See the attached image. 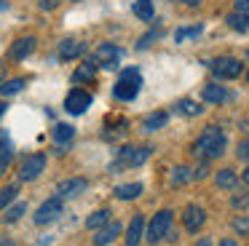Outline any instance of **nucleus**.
<instances>
[{
	"instance_id": "32",
	"label": "nucleus",
	"mask_w": 249,
	"mask_h": 246,
	"mask_svg": "<svg viewBox=\"0 0 249 246\" xmlns=\"http://www.w3.org/2000/svg\"><path fill=\"white\" fill-rule=\"evenodd\" d=\"M233 230L238 235H249V217H236L233 219Z\"/></svg>"
},
{
	"instance_id": "10",
	"label": "nucleus",
	"mask_w": 249,
	"mask_h": 246,
	"mask_svg": "<svg viewBox=\"0 0 249 246\" xmlns=\"http://www.w3.org/2000/svg\"><path fill=\"white\" fill-rule=\"evenodd\" d=\"M118 235H121V222L110 219L107 225H102V228L97 230V235H94V246H107V244H113Z\"/></svg>"
},
{
	"instance_id": "15",
	"label": "nucleus",
	"mask_w": 249,
	"mask_h": 246,
	"mask_svg": "<svg viewBox=\"0 0 249 246\" xmlns=\"http://www.w3.org/2000/svg\"><path fill=\"white\" fill-rule=\"evenodd\" d=\"M33 51H35V37L27 35V37H22V40L14 43V46H11V53H8V56H11V59H24V56H30Z\"/></svg>"
},
{
	"instance_id": "30",
	"label": "nucleus",
	"mask_w": 249,
	"mask_h": 246,
	"mask_svg": "<svg viewBox=\"0 0 249 246\" xmlns=\"http://www.w3.org/2000/svg\"><path fill=\"white\" fill-rule=\"evenodd\" d=\"M17 190H19L17 185H8V187H3V190H0V209H6L8 203L17 198Z\"/></svg>"
},
{
	"instance_id": "36",
	"label": "nucleus",
	"mask_w": 249,
	"mask_h": 246,
	"mask_svg": "<svg viewBox=\"0 0 249 246\" xmlns=\"http://www.w3.org/2000/svg\"><path fill=\"white\" fill-rule=\"evenodd\" d=\"M56 5H59V0H40V8H46V11H54Z\"/></svg>"
},
{
	"instance_id": "29",
	"label": "nucleus",
	"mask_w": 249,
	"mask_h": 246,
	"mask_svg": "<svg viewBox=\"0 0 249 246\" xmlns=\"http://www.w3.org/2000/svg\"><path fill=\"white\" fill-rule=\"evenodd\" d=\"M24 88V80L17 78V80H6V83H0V94L3 96H11V94H19Z\"/></svg>"
},
{
	"instance_id": "4",
	"label": "nucleus",
	"mask_w": 249,
	"mask_h": 246,
	"mask_svg": "<svg viewBox=\"0 0 249 246\" xmlns=\"http://www.w3.org/2000/svg\"><path fill=\"white\" fill-rule=\"evenodd\" d=\"M43 169H46V155L43 153H35V155H30V158H24L22 163H19V179L22 182H33V179H38L40 174H43Z\"/></svg>"
},
{
	"instance_id": "7",
	"label": "nucleus",
	"mask_w": 249,
	"mask_h": 246,
	"mask_svg": "<svg viewBox=\"0 0 249 246\" xmlns=\"http://www.w3.org/2000/svg\"><path fill=\"white\" fill-rule=\"evenodd\" d=\"M62 211H65L62 198H49V201L40 203V209L35 211V225H51L54 219L62 217Z\"/></svg>"
},
{
	"instance_id": "40",
	"label": "nucleus",
	"mask_w": 249,
	"mask_h": 246,
	"mask_svg": "<svg viewBox=\"0 0 249 246\" xmlns=\"http://www.w3.org/2000/svg\"><path fill=\"white\" fill-rule=\"evenodd\" d=\"M241 179H244V182H247V185H249V166H247V169H244V174H241Z\"/></svg>"
},
{
	"instance_id": "21",
	"label": "nucleus",
	"mask_w": 249,
	"mask_h": 246,
	"mask_svg": "<svg viewBox=\"0 0 249 246\" xmlns=\"http://www.w3.org/2000/svg\"><path fill=\"white\" fill-rule=\"evenodd\" d=\"M131 11H134V16L142 21H150L153 14H156V11H153V0H134V8Z\"/></svg>"
},
{
	"instance_id": "13",
	"label": "nucleus",
	"mask_w": 249,
	"mask_h": 246,
	"mask_svg": "<svg viewBox=\"0 0 249 246\" xmlns=\"http://www.w3.org/2000/svg\"><path fill=\"white\" fill-rule=\"evenodd\" d=\"M142 235H145V219H142V214H134L129 230H126V246H140Z\"/></svg>"
},
{
	"instance_id": "26",
	"label": "nucleus",
	"mask_w": 249,
	"mask_h": 246,
	"mask_svg": "<svg viewBox=\"0 0 249 246\" xmlns=\"http://www.w3.org/2000/svg\"><path fill=\"white\" fill-rule=\"evenodd\" d=\"M72 137H75V128H72L70 123H56L54 126V139L56 142H70Z\"/></svg>"
},
{
	"instance_id": "2",
	"label": "nucleus",
	"mask_w": 249,
	"mask_h": 246,
	"mask_svg": "<svg viewBox=\"0 0 249 246\" xmlns=\"http://www.w3.org/2000/svg\"><path fill=\"white\" fill-rule=\"evenodd\" d=\"M140 86H142L140 70L129 67V70L121 72V78H118V83H115L113 94H115V99H121V102H131L137 94H140Z\"/></svg>"
},
{
	"instance_id": "37",
	"label": "nucleus",
	"mask_w": 249,
	"mask_h": 246,
	"mask_svg": "<svg viewBox=\"0 0 249 246\" xmlns=\"http://www.w3.org/2000/svg\"><path fill=\"white\" fill-rule=\"evenodd\" d=\"M236 8L244 11V14H249V0H236Z\"/></svg>"
},
{
	"instance_id": "18",
	"label": "nucleus",
	"mask_w": 249,
	"mask_h": 246,
	"mask_svg": "<svg viewBox=\"0 0 249 246\" xmlns=\"http://www.w3.org/2000/svg\"><path fill=\"white\" fill-rule=\"evenodd\" d=\"M236 182H238V176H236V171H233V169H220V171H217V176H214V185L220 187V190H233Z\"/></svg>"
},
{
	"instance_id": "38",
	"label": "nucleus",
	"mask_w": 249,
	"mask_h": 246,
	"mask_svg": "<svg viewBox=\"0 0 249 246\" xmlns=\"http://www.w3.org/2000/svg\"><path fill=\"white\" fill-rule=\"evenodd\" d=\"M220 246H236V241H233V238H222Z\"/></svg>"
},
{
	"instance_id": "45",
	"label": "nucleus",
	"mask_w": 249,
	"mask_h": 246,
	"mask_svg": "<svg viewBox=\"0 0 249 246\" xmlns=\"http://www.w3.org/2000/svg\"><path fill=\"white\" fill-rule=\"evenodd\" d=\"M3 8H6V3H0V11H3Z\"/></svg>"
},
{
	"instance_id": "16",
	"label": "nucleus",
	"mask_w": 249,
	"mask_h": 246,
	"mask_svg": "<svg viewBox=\"0 0 249 246\" xmlns=\"http://www.w3.org/2000/svg\"><path fill=\"white\" fill-rule=\"evenodd\" d=\"M14 158V147H11V139H8L6 131H0V174H6L8 163Z\"/></svg>"
},
{
	"instance_id": "11",
	"label": "nucleus",
	"mask_w": 249,
	"mask_h": 246,
	"mask_svg": "<svg viewBox=\"0 0 249 246\" xmlns=\"http://www.w3.org/2000/svg\"><path fill=\"white\" fill-rule=\"evenodd\" d=\"M86 187H89L86 179H81V176H72V179H62L59 185H56V193H59L62 198H72V195H81Z\"/></svg>"
},
{
	"instance_id": "43",
	"label": "nucleus",
	"mask_w": 249,
	"mask_h": 246,
	"mask_svg": "<svg viewBox=\"0 0 249 246\" xmlns=\"http://www.w3.org/2000/svg\"><path fill=\"white\" fill-rule=\"evenodd\" d=\"M3 78H6V70L0 67V83H3Z\"/></svg>"
},
{
	"instance_id": "27",
	"label": "nucleus",
	"mask_w": 249,
	"mask_h": 246,
	"mask_svg": "<svg viewBox=\"0 0 249 246\" xmlns=\"http://www.w3.org/2000/svg\"><path fill=\"white\" fill-rule=\"evenodd\" d=\"M201 32H204V27H201V24H196V27H182V30L174 32V40H177V43H185V40H190V37H198Z\"/></svg>"
},
{
	"instance_id": "44",
	"label": "nucleus",
	"mask_w": 249,
	"mask_h": 246,
	"mask_svg": "<svg viewBox=\"0 0 249 246\" xmlns=\"http://www.w3.org/2000/svg\"><path fill=\"white\" fill-rule=\"evenodd\" d=\"M3 112H6V105H0V118H3Z\"/></svg>"
},
{
	"instance_id": "1",
	"label": "nucleus",
	"mask_w": 249,
	"mask_h": 246,
	"mask_svg": "<svg viewBox=\"0 0 249 246\" xmlns=\"http://www.w3.org/2000/svg\"><path fill=\"white\" fill-rule=\"evenodd\" d=\"M225 144H228V139H225V134H222V128L206 126L204 131H201V137L193 142V153L198 155V158L212 160V158H220V155L225 153Z\"/></svg>"
},
{
	"instance_id": "31",
	"label": "nucleus",
	"mask_w": 249,
	"mask_h": 246,
	"mask_svg": "<svg viewBox=\"0 0 249 246\" xmlns=\"http://www.w3.org/2000/svg\"><path fill=\"white\" fill-rule=\"evenodd\" d=\"M27 211V206H24L22 201L19 203H14L11 209H8V214H6V222H17V219H22V214Z\"/></svg>"
},
{
	"instance_id": "42",
	"label": "nucleus",
	"mask_w": 249,
	"mask_h": 246,
	"mask_svg": "<svg viewBox=\"0 0 249 246\" xmlns=\"http://www.w3.org/2000/svg\"><path fill=\"white\" fill-rule=\"evenodd\" d=\"M0 246H17L14 241H0Z\"/></svg>"
},
{
	"instance_id": "39",
	"label": "nucleus",
	"mask_w": 249,
	"mask_h": 246,
	"mask_svg": "<svg viewBox=\"0 0 249 246\" xmlns=\"http://www.w3.org/2000/svg\"><path fill=\"white\" fill-rule=\"evenodd\" d=\"M196 246H212V241H209V238H201V241H198V244H196Z\"/></svg>"
},
{
	"instance_id": "3",
	"label": "nucleus",
	"mask_w": 249,
	"mask_h": 246,
	"mask_svg": "<svg viewBox=\"0 0 249 246\" xmlns=\"http://www.w3.org/2000/svg\"><path fill=\"white\" fill-rule=\"evenodd\" d=\"M172 219H174V214L169 211V209H161V211L150 219V225H147V241H150V244H158L161 238H166L169 230H172Z\"/></svg>"
},
{
	"instance_id": "41",
	"label": "nucleus",
	"mask_w": 249,
	"mask_h": 246,
	"mask_svg": "<svg viewBox=\"0 0 249 246\" xmlns=\"http://www.w3.org/2000/svg\"><path fill=\"white\" fill-rule=\"evenodd\" d=\"M179 3H185V5H198L201 0H179Z\"/></svg>"
},
{
	"instance_id": "33",
	"label": "nucleus",
	"mask_w": 249,
	"mask_h": 246,
	"mask_svg": "<svg viewBox=\"0 0 249 246\" xmlns=\"http://www.w3.org/2000/svg\"><path fill=\"white\" fill-rule=\"evenodd\" d=\"M156 37H161V30H153V32H147V35H142V40H140V48L150 46V40H156Z\"/></svg>"
},
{
	"instance_id": "5",
	"label": "nucleus",
	"mask_w": 249,
	"mask_h": 246,
	"mask_svg": "<svg viewBox=\"0 0 249 246\" xmlns=\"http://www.w3.org/2000/svg\"><path fill=\"white\" fill-rule=\"evenodd\" d=\"M212 72H214V78H220V80H233V78L241 75V62L233 59V56H220V59L212 62Z\"/></svg>"
},
{
	"instance_id": "35",
	"label": "nucleus",
	"mask_w": 249,
	"mask_h": 246,
	"mask_svg": "<svg viewBox=\"0 0 249 246\" xmlns=\"http://www.w3.org/2000/svg\"><path fill=\"white\" fill-rule=\"evenodd\" d=\"M247 203H249V195H236V198H233V206H236V209H244Z\"/></svg>"
},
{
	"instance_id": "19",
	"label": "nucleus",
	"mask_w": 249,
	"mask_h": 246,
	"mask_svg": "<svg viewBox=\"0 0 249 246\" xmlns=\"http://www.w3.org/2000/svg\"><path fill=\"white\" fill-rule=\"evenodd\" d=\"M169 121V112H150V115L142 121V128L145 131H158V128H163Z\"/></svg>"
},
{
	"instance_id": "23",
	"label": "nucleus",
	"mask_w": 249,
	"mask_h": 246,
	"mask_svg": "<svg viewBox=\"0 0 249 246\" xmlns=\"http://www.w3.org/2000/svg\"><path fill=\"white\" fill-rule=\"evenodd\" d=\"M110 222V209H99V211H94L91 217L86 219V228L89 230H99L102 225Z\"/></svg>"
},
{
	"instance_id": "6",
	"label": "nucleus",
	"mask_w": 249,
	"mask_h": 246,
	"mask_svg": "<svg viewBox=\"0 0 249 246\" xmlns=\"http://www.w3.org/2000/svg\"><path fill=\"white\" fill-rule=\"evenodd\" d=\"M91 102H94V96L89 94V91L72 88L70 94H67V99H65V110L70 112V115H83V112L91 107Z\"/></svg>"
},
{
	"instance_id": "28",
	"label": "nucleus",
	"mask_w": 249,
	"mask_h": 246,
	"mask_svg": "<svg viewBox=\"0 0 249 246\" xmlns=\"http://www.w3.org/2000/svg\"><path fill=\"white\" fill-rule=\"evenodd\" d=\"M193 179V171L188 169V166H177V169L172 171V185L177 187V185H185V182H190Z\"/></svg>"
},
{
	"instance_id": "22",
	"label": "nucleus",
	"mask_w": 249,
	"mask_h": 246,
	"mask_svg": "<svg viewBox=\"0 0 249 246\" xmlns=\"http://www.w3.org/2000/svg\"><path fill=\"white\" fill-rule=\"evenodd\" d=\"M228 27L236 32H247L249 30V14H244V11H236V14L228 16Z\"/></svg>"
},
{
	"instance_id": "20",
	"label": "nucleus",
	"mask_w": 249,
	"mask_h": 246,
	"mask_svg": "<svg viewBox=\"0 0 249 246\" xmlns=\"http://www.w3.org/2000/svg\"><path fill=\"white\" fill-rule=\"evenodd\" d=\"M115 195H118L121 201H134V198L142 195V185H140V182H131V185H118V187H115Z\"/></svg>"
},
{
	"instance_id": "12",
	"label": "nucleus",
	"mask_w": 249,
	"mask_h": 246,
	"mask_svg": "<svg viewBox=\"0 0 249 246\" xmlns=\"http://www.w3.org/2000/svg\"><path fill=\"white\" fill-rule=\"evenodd\" d=\"M118 59H121V48H115L113 43H102V46L97 48V62L102 64V67L113 70L115 64H118Z\"/></svg>"
},
{
	"instance_id": "17",
	"label": "nucleus",
	"mask_w": 249,
	"mask_h": 246,
	"mask_svg": "<svg viewBox=\"0 0 249 246\" xmlns=\"http://www.w3.org/2000/svg\"><path fill=\"white\" fill-rule=\"evenodd\" d=\"M228 99H231V94L217 83H212L204 88V102H209V105H222V102H228Z\"/></svg>"
},
{
	"instance_id": "14",
	"label": "nucleus",
	"mask_w": 249,
	"mask_h": 246,
	"mask_svg": "<svg viewBox=\"0 0 249 246\" xmlns=\"http://www.w3.org/2000/svg\"><path fill=\"white\" fill-rule=\"evenodd\" d=\"M86 51V46L83 43H78V40H62V46H59V56L65 59V62H72V59H78L81 53Z\"/></svg>"
},
{
	"instance_id": "24",
	"label": "nucleus",
	"mask_w": 249,
	"mask_h": 246,
	"mask_svg": "<svg viewBox=\"0 0 249 246\" xmlns=\"http://www.w3.org/2000/svg\"><path fill=\"white\" fill-rule=\"evenodd\" d=\"M177 112H182V115H188V118H196V115L204 112V107H201L198 102H193V99H179L177 102Z\"/></svg>"
},
{
	"instance_id": "9",
	"label": "nucleus",
	"mask_w": 249,
	"mask_h": 246,
	"mask_svg": "<svg viewBox=\"0 0 249 246\" xmlns=\"http://www.w3.org/2000/svg\"><path fill=\"white\" fill-rule=\"evenodd\" d=\"M204 222H206V211H204L201 206H196V203H190V206L185 209V214H182L185 230H190V233H198V230L204 228Z\"/></svg>"
},
{
	"instance_id": "34",
	"label": "nucleus",
	"mask_w": 249,
	"mask_h": 246,
	"mask_svg": "<svg viewBox=\"0 0 249 246\" xmlns=\"http://www.w3.org/2000/svg\"><path fill=\"white\" fill-rule=\"evenodd\" d=\"M236 155H238V158H244V160H249V139H244V142L238 144Z\"/></svg>"
},
{
	"instance_id": "8",
	"label": "nucleus",
	"mask_w": 249,
	"mask_h": 246,
	"mask_svg": "<svg viewBox=\"0 0 249 246\" xmlns=\"http://www.w3.org/2000/svg\"><path fill=\"white\" fill-rule=\"evenodd\" d=\"M147 158H150V147H124L118 153L121 166H142Z\"/></svg>"
},
{
	"instance_id": "25",
	"label": "nucleus",
	"mask_w": 249,
	"mask_h": 246,
	"mask_svg": "<svg viewBox=\"0 0 249 246\" xmlns=\"http://www.w3.org/2000/svg\"><path fill=\"white\" fill-rule=\"evenodd\" d=\"M94 75H97V62H83V67H78V72L72 75V80H75V83H81V80H94Z\"/></svg>"
},
{
	"instance_id": "46",
	"label": "nucleus",
	"mask_w": 249,
	"mask_h": 246,
	"mask_svg": "<svg viewBox=\"0 0 249 246\" xmlns=\"http://www.w3.org/2000/svg\"><path fill=\"white\" fill-rule=\"evenodd\" d=\"M247 78H249V72H247Z\"/></svg>"
}]
</instances>
